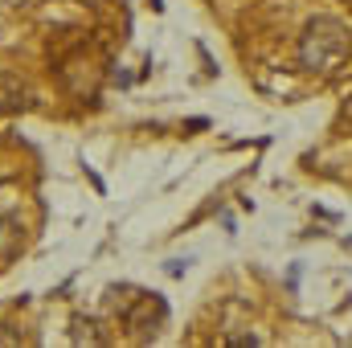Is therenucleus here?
<instances>
[{"label": "nucleus", "instance_id": "obj_1", "mask_svg": "<svg viewBox=\"0 0 352 348\" xmlns=\"http://www.w3.org/2000/svg\"><path fill=\"white\" fill-rule=\"evenodd\" d=\"M352 54V29L336 17H311L299 37V62L311 74H336Z\"/></svg>", "mask_w": 352, "mask_h": 348}, {"label": "nucleus", "instance_id": "obj_2", "mask_svg": "<svg viewBox=\"0 0 352 348\" xmlns=\"http://www.w3.org/2000/svg\"><path fill=\"white\" fill-rule=\"evenodd\" d=\"M164 320H168V307H164V299H160V295H140V299L123 312V324L131 328V336H135L140 345L156 340V336H160V328H164Z\"/></svg>", "mask_w": 352, "mask_h": 348}, {"label": "nucleus", "instance_id": "obj_3", "mask_svg": "<svg viewBox=\"0 0 352 348\" xmlns=\"http://www.w3.org/2000/svg\"><path fill=\"white\" fill-rule=\"evenodd\" d=\"M25 246V226L21 217H0V259H12Z\"/></svg>", "mask_w": 352, "mask_h": 348}, {"label": "nucleus", "instance_id": "obj_4", "mask_svg": "<svg viewBox=\"0 0 352 348\" xmlns=\"http://www.w3.org/2000/svg\"><path fill=\"white\" fill-rule=\"evenodd\" d=\"M25 107V83L12 74H0V111H21Z\"/></svg>", "mask_w": 352, "mask_h": 348}, {"label": "nucleus", "instance_id": "obj_5", "mask_svg": "<svg viewBox=\"0 0 352 348\" xmlns=\"http://www.w3.org/2000/svg\"><path fill=\"white\" fill-rule=\"evenodd\" d=\"M70 328H74V332H70V340H74V345H107V336L98 332V324L87 320V316H74V320H70Z\"/></svg>", "mask_w": 352, "mask_h": 348}, {"label": "nucleus", "instance_id": "obj_6", "mask_svg": "<svg viewBox=\"0 0 352 348\" xmlns=\"http://www.w3.org/2000/svg\"><path fill=\"white\" fill-rule=\"evenodd\" d=\"M21 345V332H8L4 324H0V348H16Z\"/></svg>", "mask_w": 352, "mask_h": 348}, {"label": "nucleus", "instance_id": "obj_7", "mask_svg": "<svg viewBox=\"0 0 352 348\" xmlns=\"http://www.w3.org/2000/svg\"><path fill=\"white\" fill-rule=\"evenodd\" d=\"M82 4H107V0H82Z\"/></svg>", "mask_w": 352, "mask_h": 348}]
</instances>
